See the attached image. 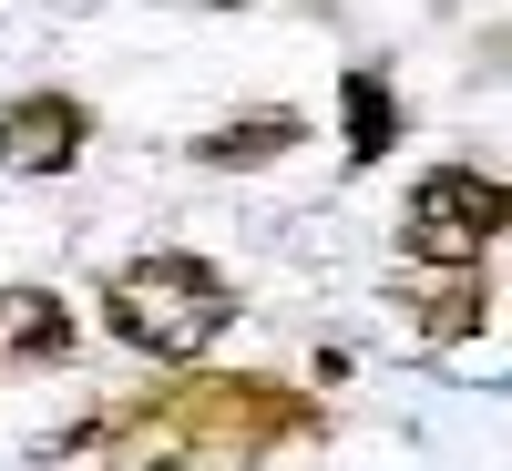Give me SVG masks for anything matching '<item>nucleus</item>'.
<instances>
[{
    "label": "nucleus",
    "instance_id": "f257e3e1",
    "mask_svg": "<svg viewBox=\"0 0 512 471\" xmlns=\"http://www.w3.org/2000/svg\"><path fill=\"white\" fill-rule=\"evenodd\" d=\"M226 318H236V277L216 256H195V246H144V256H123L103 277V328L134 359L185 369V359H205L226 338Z\"/></svg>",
    "mask_w": 512,
    "mask_h": 471
},
{
    "label": "nucleus",
    "instance_id": "f03ea898",
    "mask_svg": "<svg viewBox=\"0 0 512 471\" xmlns=\"http://www.w3.org/2000/svg\"><path fill=\"white\" fill-rule=\"evenodd\" d=\"M512 216L502 175H482V164H431V175L410 185V216H400V256L410 267H482L492 236Z\"/></svg>",
    "mask_w": 512,
    "mask_h": 471
},
{
    "label": "nucleus",
    "instance_id": "7ed1b4c3",
    "mask_svg": "<svg viewBox=\"0 0 512 471\" xmlns=\"http://www.w3.org/2000/svg\"><path fill=\"white\" fill-rule=\"evenodd\" d=\"M154 431L205 441V451H267L308 431V400H287L277 379H185V390H154Z\"/></svg>",
    "mask_w": 512,
    "mask_h": 471
},
{
    "label": "nucleus",
    "instance_id": "20e7f679",
    "mask_svg": "<svg viewBox=\"0 0 512 471\" xmlns=\"http://www.w3.org/2000/svg\"><path fill=\"white\" fill-rule=\"evenodd\" d=\"M82 144H93V103L62 93V82L0 103V164L11 175H62V164H82Z\"/></svg>",
    "mask_w": 512,
    "mask_h": 471
},
{
    "label": "nucleus",
    "instance_id": "39448f33",
    "mask_svg": "<svg viewBox=\"0 0 512 471\" xmlns=\"http://www.w3.org/2000/svg\"><path fill=\"white\" fill-rule=\"evenodd\" d=\"M72 359V308L52 287H0V369H52Z\"/></svg>",
    "mask_w": 512,
    "mask_h": 471
},
{
    "label": "nucleus",
    "instance_id": "423d86ee",
    "mask_svg": "<svg viewBox=\"0 0 512 471\" xmlns=\"http://www.w3.org/2000/svg\"><path fill=\"white\" fill-rule=\"evenodd\" d=\"M400 287H410V308H420L431 338H461V328L492 318V267H410Z\"/></svg>",
    "mask_w": 512,
    "mask_h": 471
},
{
    "label": "nucleus",
    "instance_id": "0eeeda50",
    "mask_svg": "<svg viewBox=\"0 0 512 471\" xmlns=\"http://www.w3.org/2000/svg\"><path fill=\"white\" fill-rule=\"evenodd\" d=\"M297 134H308V123L297 113H246V123H216V134L195 144V164H277V154H297Z\"/></svg>",
    "mask_w": 512,
    "mask_h": 471
},
{
    "label": "nucleus",
    "instance_id": "6e6552de",
    "mask_svg": "<svg viewBox=\"0 0 512 471\" xmlns=\"http://www.w3.org/2000/svg\"><path fill=\"white\" fill-rule=\"evenodd\" d=\"M338 123H349V164H379V154H390V134H400L390 82H379V72H349V82H338Z\"/></svg>",
    "mask_w": 512,
    "mask_h": 471
},
{
    "label": "nucleus",
    "instance_id": "1a4fd4ad",
    "mask_svg": "<svg viewBox=\"0 0 512 471\" xmlns=\"http://www.w3.org/2000/svg\"><path fill=\"white\" fill-rule=\"evenodd\" d=\"M195 11H246V0H195Z\"/></svg>",
    "mask_w": 512,
    "mask_h": 471
}]
</instances>
